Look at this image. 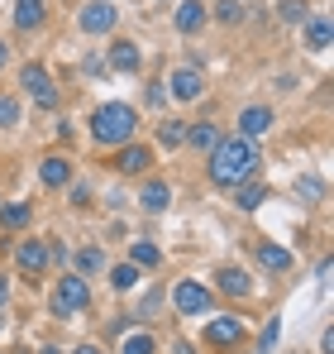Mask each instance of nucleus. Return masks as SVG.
Instances as JSON below:
<instances>
[{"mask_svg":"<svg viewBox=\"0 0 334 354\" xmlns=\"http://www.w3.org/2000/svg\"><path fill=\"white\" fill-rule=\"evenodd\" d=\"M258 168V149H253V139H224V144H215L210 149V177L220 182V187H229V182H244V177Z\"/></svg>","mask_w":334,"mask_h":354,"instance_id":"f257e3e1","label":"nucleus"},{"mask_svg":"<svg viewBox=\"0 0 334 354\" xmlns=\"http://www.w3.org/2000/svg\"><path fill=\"white\" fill-rule=\"evenodd\" d=\"M134 124H139V115H134L129 106H119V101H110V106H101V111L91 115V134H96L101 144H129Z\"/></svg>","mask_w":334,"mask_h":354,"instance_id":"f03ea898","label":"nucleus"},{"mask_svg":"<svg viewBox=\"0 0 334 354\" xmlns=\"http://www.w3.org/2000/svg\"><path fill=\"white\" fill-rule=\"evenodd\" d=\"M91 306V288H86V278H62L53 288V311L57 316H77V311H86Z\"/></svg>","mask_w":334,"mask_h":354,"instance_id":"7ed1b4c3","label":"nucleus"},{"mask_svg":"<svg viewBox=\"0 0 334 354\" xmlns=\"http://www.w3.org/2000/svg\"><path fill=\"white\" fill-rule=\"evenodd\" d=\"M172 301H177L181 316H206V311H210V292H206L201 283H191V278L172 288Z\"/></svg>","mask_w":334,"mask_h":354,"instance_id":"20e7f679","label":"nucleus"},{"mask_svg":"<svg viewBox=\"0 0 334 354\" xmlns=\"http://www.w3.org/2000/svg\"><path fill=\"white\" fill-rule=\"evenodd\" d=\"M115 19H119V15H115L110 0H91V5L81 10V29H86V34H110Z\"/></svg>","mask_w":334,"mask_h":354,"instance_id":"39448f33","label":"nucleus"},{"mask_svg":"<svg viewBox=\"0 0 334 354\" xmlns=\"http://www.w3.org/2000/svg\"><path fill=\"white\" fill-rule=\"evenodd\" d=\"M24 91H29L39 106H57V86L48 82V72H43V67H34V62L24 67Z\"/></svg>","mask_w":334,"mask_h":354,"instance_id":"423d86ee","label":"nucleus"},{"mask_svg":"<svg viewBox=\"0 0 334 354\" xmlns=\"http://www.w3.org/2000/svg\"><path fill=\"white\" fill-rule=\"evenodd\" d=\"M206 340H210V345H239V340H244V321H234V316L210 321V326H206Z\"/></svg>","mask_w":334,"mask_h":354,"instance_id":"0eeeda50","label":"nucleus"},{"mask_svg":"<svg viewBox=\"0 0 334 354\" xmlns=\"http://www.w3.org/2000/svg\"><path fill=\"white\" fill-rule=\"evenodd\" d=\"M239 129H244V139L268 134V129H273V111H268V106H248V111L239 115Z\"/></svg>","mask_w":334,"mask_h":354,"instance_id":"6e6552de","label":"nucleus"},{"mask_svg":"<svg viewBox=\"0 0 334 354\" xmlns=\"http://www.w3.org/2000/svg\"><path fill=\"white\" fill-rule=\"evenodd\" d=\"M172 96H177V101H196V96H201V72H196V67L172 72Z\"/></svg>","mask_w":334,"mask_h":354,"instance_id":"1a4fd4ad","label":"nucleus"},{"mask_svg":"<svg viewBox=\"0 0 334 354\" xmlns=\"http://www.w3.org/2000/svg\"><path fill=\"white\" fill-rule=\"evenodd\" d=\"M14 263H19L24 273H43V263H48V249H43L39 239H29V244H19V249H14Z\"/></svg>","mask_w":334,"mask_h":354,"instance_id":"9d476101","label":"nucleus"},{"mask_svg":"<svg viewBox=\"0 0 334 354\" xmlns=\"http://www.w3.org/2000/svg\"><path fill=\"white\" fill-rule=\"evenodd\" d=\"M167 201H172V187H167V182H148V187L139 192V206H144V211H167Z\"/></svg>","mask_w":334,"mask_h":354,"instance_id":"9b49d317","label":"nucleus"},{"mask_svg":"<svg viewBox=\"0 0 334 354\" xmlns=\"http://www.w3.org/2000/svg\"><path fill=\"white\" fill-rule=\"evenodd\" d=\"M201 24H206V10H201L196 0H181V5H177V29H181V34H196Z\"/></svg>","mask_w":334,"mask_h":354,"instance_id":"f8f14e48","label":"nucleus"},{"mask_svg":"<svg viewBox=\"0 0 334 354\" xmlns=\"http://www.w3.org/2000/svg\"><path fill=\"white\" fill-rule=\"evenodd\" d=\"M43 24V0H14V29Z\"/></svg>","mask_w":334,"mask_h":354,"instance_id":"ddd939ff","label":"nucleus"},{"mask_svg":"<svg viewBox=\"0 0 334 354\" xmlns=\"http://www.w3.org/2000/svg\"><path fill=\"white\" fill-rule=\"evenodd\" d=\"M215 283H220V292H229V297H244L248 288H253V278H248V273H239V268H220V273H215Z\"/></svg>","mask_w":334,"mask_h":354,"instance_id":"4468645a","label":"nucleus"},{"mask_svg":"<svg viewBox=\"0 0 334 354\" xmlns=\"http://www.w3.org/2000/svg\"><path fill=\"white\" fill-rule=\"evenodd\" d=\"M39 177H43V187H67V182H72V163H67V158H48V163L39 168Z\"/></svg>","mask_w":334,"mask_h":354,"instance_id":"2eb2a0df","label":"nucleus"},{"mask_svg":"<svg viewBox=\"0 0 334 354\" xmlns=\"http://www.w3.org/2000/svg\"><path fill=\"white\" fill-rule=\"evenodd\" d=\"M148 158H153L148 149H139V144H129V149L119 153V173H144V168H148Z\"/></svg>","mask_w":334,"mask_h":354,"instance_id":"dca6fc26","label":"nucleus"},{"mask_svg":"<svg viewBox=\"0 0 334 354\" xmlns=\"http://www.w3.org/2000/svg\"><path fill=\"white\" fill-rule=\"evenodd\" d=\"M258 259H263V268H273V273L291 268V254H286V249H277V244H258Z\"/></svg>","mask_w":334,"mask_h":354,"instance_id":"f3484780","label":"nucleus"},{"mask_svg":"<svg viewBox=\"0 0 334 354\" xmlns=\"http://www.w3.org/2000/svg\"><path fill=\"white\" fill-rule=\"evenodd\" d=\"M158 259H163V254H158V244H148V239H134V249H129V263H134V268H144V263L153 268Z\"/></svg>","mask_w":334,"mask_h":354,"instance_id":"a211bd4d","label":"nucleus"},{"mask_svg":"<svg viewBox=\"0 0 334 354\" xmlns=\"http://www.w3.org/2000/svg\"><path fill=\"white\" fill-rule=\"evenodd\" d=\"M110 67L134 72V67H139V48H134V44H115V48H110Z\"/></svg>","mask_w":334,"mask_h":354,"instance_id":"6ab92c4d","label":"nucleus"},{"mask_svg":"<svg viewBox=\"0 0 334 354\" xmlns=\"http://www.w3.org/2000/svg\"><path fill=\"white\" fill-rule=\"evenodd\" d=\"M186 144L191 149H215L220 134H215V124H196V129H186Z\"/></svg>","mask_w":334,"mask_h":354,"instance_id":"aec40b11","label":"nucleus"},{"mask_svg":"<svg viewBox=\"0 0 334 354\" xmlns=\"http://www.w3.org/2000/svg\"><path fill=\"white\" fill-rule=\"evenodd\" d=\"M158 139H163L167 149H177V144L186 139V124H181V120H163V129H158Z\"/></svg>","mask_w":334,"mask_h":354,"instance_id":"412c9836","label":"nucleus"},{"mask_svg":"<svg viewBox=\"0 0 334 354\" xmlns=\"http://www.w3.org/2000/svg\"><path fill=\"white\" fill-rule=\"evenodd\" d=\"M306 39H311V48H315V53H325V48H330V19H315Z\"/></svg>","mask_w":334,"mask_h":354,"instance_id":"4be33fe9","label":"nucleus"},{"mask_svg":"<svg viewBox=\"0 0 334 354\" xmlns=\"http://www.w3.org/2000/svg\"><path fill=\"white\" fill-rule=\"evenodd\" d=\"M263 196H268V187H258V182H248V187L239 192V206H244V211H258V206H263Z\"/></svg>","mask_w":334,"mask_h":354,"instance_id":"5701e85b","label":"nucleus"},{"mask_svg":"<svg viewBox=\"0 0 334 354\" xmlns=\"http://www.w3.org/2000/svg\"><path fill=\"white\" fill-rule=\"evenodd\" d=\"M77 268H81V273H101V268H106V254H101V249H81V254H77Z\"/></svg>","mask_w":334,"mask_h":354,"instance_id":"b1692460","label":"nucleus"},{"mask_svg":"<svg viewBox=\"0 0 334 354\" xmlns=\"http://www.w3.org/2000/svg\"><path fill=\"white\" fill-rule=\"evenodd\" d=\"M0 221H5L10 230H24V225H29V206H5V211H0Z\"/></svg>","mask_w":334,"mask_h":354,"instance_id":"393cba45","label":"nucleus"},{"mask_svg":"<svg viewBox=\"0 0 334 354\" xmlns=\"http://www.w3.org/2000/svg\"><path fill=\"white\" fill-rule=\"evenodd\" d=\"M119 354H153V335H144V330H139V335H129Z\"/></svg>","mask_w":334,"mask_h":354,"instance_id":"a878e982","label":"nucleus"},{"mask_svg":"<svg viewBox=\"0 0 334 354\" xmlns=\"http://www.w3.org/2000/svg\"><path fill=\"white\" fill-rule=\"evenodd\" d=\"M14 124H19V106L10 96H0V129H14Z\"/></svg>","mask_w":334,"mask_h":354,"instance_id":"bb28decb","label":"nucleus"},{"mask_svg":"<svg viewBox=\"0 0 334 354\" xmlns=\"http://www.w3.org/2000/svg\"><path fill=\"white\" fill-rule=\"evenodd\" d=\"M110 278H115V288H134V283H139V268H134V263H119Z\"/></svg>","mask_w":334,"mask_h":354,"instance_id":"cd10ccee","label":"nucleus"},{"mask_svg":"<svg viewBox=\"0 0 334 354\" xmlns=\"http://www.w3.org/2000/svg\"><path fill=\"white\" fill-rule=\"evenodd\" d=\"M239 15H244V10H239V0H220V5H215V19H220V24H234Z\"/></svg>","mask_w":334,"mask_h":354,"instance_id":"c85d7f7f","label":"nucleus"},{"mask_svg":"<svg viewBox=\"0 0 334 354\" xmlns=\"http://www.w3.org/2000/svg\"><path fill=\"white\" fill-rule=\"evenodd\" d=\"M277 335H282V321H273V326L263 330V350H258V354H273V345H277Z\"/></svg>","mask_w":334,"mask_h":354,"instance_id":"c756f323","label":"nucleus"},{"mask_svg":"<svg viewBox=\"0 0 334 354\" xmlns=\"http://www.w3.org/2000/svg\"><path fill=\"white\" fill-rule=\"evenodd\" d=\"M282 19H291V24H296V19H306V0H301V5H296V0H286V5H282Z\"/></svg>","mask_w":334,"mask_h":354,"instance_id":"7c9ffc66","label":"nucleus"},{"mask_svg":"<svg viewBox=\"0 0 334 354\" xmlns=\"http://www.w3.org/2000/svg\"><path fill=\"white\" fill-rule=\"evenodd\" d=\"M296 192H301V196H311V201H315V196H320V182H315V177H301V182H296Z\"/></svg>","mask_w":334,"mask_h":354,"instance_id":"2f4dec72","label":"nucleus"},{"mask_svg":"<svg viewBox=\"0 0 334 354\" xmlns=\"http://www.w3.org/2000/svg\"><path fill=\"white\" fill-rule=\"evenodd\" d=\"M72 354H101V350L96 345H81V350H72Z\"/></svg>","mask_w":334,"mask_h":354,"instance_id":"473e14b6","label":"nucleus"},{"mask_svg":"<svg viewBox=\"0 0 334 354\" xmlns=\"http://www.w3.org/2000/svg\"><path fill=\"white\" fill-rule=\"evenodd\" d=\"M0 301H5V278H0Z\"/></svg>","mask_w":334,"mask_h":354,"instance_id":"72a5a7b5","label":"nucleus"},{"mask_svg":"<svg viewBox=\"0 0 334 354\" xmlns=\"http://www.w3.org/2000/svg\"><path fill=\"white\" fill-rule=\"evenodd\" d=\"M0 67H5V44H0Z\"/></svg>","mask_w":334,"mask_h":354,"instance_id":"f704fd0d","label":"nucleus"}]
</instances>
